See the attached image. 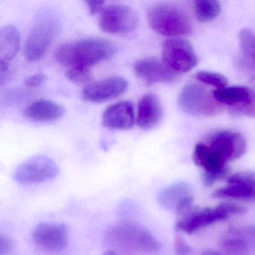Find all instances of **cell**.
<instances>
[{"instance_id": "5b68a950", "label": "cell", "mask_w": 255, "mask_h": 255, "mask_svg": "<svg viewBox=\"0 0 255 255\" xmlns=\"http://www.w3.org/2000/svg\"><path fill=\"white\" fill-rule=\"evenodd\" d=\"M246 212V208L232 203H222L216 207L192 209L177 222L176 226L180 231L192 234L231 216L243 214Z\"/></svg>"}, {"instance_id": "83f0119b", "label": "cell", "mask_w": 255, "mask_h": 255, "mask_svg": "<svg viewBox=\"0 0 255 255\" xmlns=\"http://www.w3.org/2000/svg\"><path fill=\"white\" fill-rule=\"evenodd\" d=\"M228 182H243L255 186V171H244L228 177Z\"/></svg>"}, {"instance_id": "9c48e42d", "label": "cell", "mask_w": 255, "mask_h": 255, "mask_svg": "<svg viewBox=\"0 0 255 255\" xmlns=\"http://www.w3.org/2000/svg\"><path fill=\"white\" fill-rule=\"evenodd\" d=\"M138 18L130 7L114 4L103 10L99 26L104 32L113 35H125L136 28Z\"/></svg>"}, {"instance_id": "e0dca14e", "label": "cell", "mask_w": 255, "mask_h": 255, "mask_svg": "<svg viewBox=\"0 0 255 255\" xmlns=\"http://www.w3.org/2000/svg\"><path fill=\"white\" fill-rule=\"evenodd\" d=\"M215 99L222 104L231 107L232 110L242 108L255 101V94L245 86H234L213 92Z\"/></svg>"}, {"instance_id": "52a82bcc", "label": "cell", "mask_w": 255, "mask_h": 255, "mask_svg": "<svg viewBox=\"0 0 255 255\" xmlns=\"http://www.w3.org/2000/svg\"><path fill=\"white\" fill-rule=\"evenodd\" d=\"M59 174L56 162L44 155L34 156L22 162L14 173V179L22 185H34L50 181Z\"/></svg>"}, {"instance_id": "d6a6232c", "label": "cell", "mask_w": 255, "mask_h": 255, "mask_svg": "<svg viewBox=\"0 0 255 255\" xmlns=\"http://www.w3.org/2000/svg\"><path fill=\"white\" fill-rule=\"evenodd\" d=\"M86 3L90 14L92 15H95L102 11L105 2L104 1H86Z\"/></svg>"}, {"instance_id": "8fae6325", "label": "cell", "mask_w": 255, "mask_h": 255, "mask_svg": "<svg viewBox=\"0 0 255 255\" xmlns=\"http://www.w3.org/2000/svg\"><path fill=\"white\" fill-rule=\"evenodd\" d=\"M32 239L41 250L47 253H61L68 247L69 229L65 224L43 222L35 227Z\"/></svg>"}, {"instance_id": "7a4b0ae2", "label": "cell", "mask_w": 255, "mask_h": 255, "mask_svg": "<svg viewBox=\"0 0 255 255\" xmlns=\"http://www.w3.org/2000/svg\"><path fill=\"white\" fill-rule=\"evenodd\" d=\"M59 29L60 20L56 12L50 8L39 11L25 43L24 55L27 61L35 62L42 59Z\"/></svg>"}, {"instance_id": "44dd1931", "label": "cell", "mask_w": 255, "mask_h": 255, "mask_svg": "<svg viewBox=\"0 0 255 255\" xmlns=\"http://www.w3.org/2000/svg\"><path fill=\"white\" fill-rule=\"evenodd\" d=\"M212 197L218 199L255 201V186L243 182H228V186L215 191Z\"/></svg>"}, {"instance_id": "6da1fadb", "label": "cell", "mask_w": 255, "mask_h": 255, "mask_svg": "<svg viewBox=\"0 0 255 255\" xmlns=\"http://www.w3.org/2000/svg\"><path fill=\"white\" fill-rule=\"evenodd\" d=\"M116 50V46L109 40L86 38L62 44L56 50L55 57L61 65L65 66L89 68L110 59Z\"/></svg>"}, {"instance_id": "30bf717a", "label": "cell", "mask_w": 255, "mask_h": 255, "mask_svg": "<svg viewBox=\"0 0 255 255\" xmlns=\"http://www.w3.org/2000/svg\"><path fill=\"white\" fill-rule=\"evenodd\" d=\"M192 159L197 166L204 169L203 182L206 186H212L229 172L228 163L205 142L195 146Z\"/></svg>"}, {"instance_id": "8992f818", "label": "cell", "mask_w": 255, "mask_h": 255, "mask_svg": "<svg viewBox=\"0 0 255 255\" xmlns=\"http://www.w3.org/2000/svg\"><path fill=\"white\" fill-rule=\"evenodd\" d=\"M182 112L193 116H212L220 114L223 105L215 99L205 88L198 84H188L183 88L177 98Z\"/></svg>"}, {"instance_id": "ba28073f", "label": "cell", "mask_w": 255, "mask_h": 255, "mask_svg": "<svg viewBox=\"0 0 255 255\" xmlns=\"http://www.w3.org/2000/svg\"><path fill=\"white\" fill-rule=\"evenodd\" d=\"M162 61L175 73H187L198 65L193 47L187 40L171 38L162 45Z\"/></svg>"}, {"instance_id": "ac0fdd59", "label": "cell", "mask_w": 255, "mask_h": 255, "mask_svg": "<svg viewBox=\"0 0 255 255\" xmlns=\"http://www.w3.org/2000/svg\"><path fill=\"white\" fill-rule=\"evenodd\" d=\"M65 109L60 104L47 100H38L29 104L24 115L31 120L38 122H51L61 119Z\"/></svg>"}, {"instance_id": "4316f807", "label": "cell", "mask_w": 255, "mask_h": 255, "mask_svg": "<svg viewBox=\"0 0 255 255\" xmlns=\"http://www.w3.org/2000/svg\"><path fill=\"white\" fill-rule=\"evenodd\" d=\"M230 234L232 237L243 239L248 245H255V225L232 228L230 230Z\"/></svg>"}, {"instance_id": "3957f363", "label": "cell", "mask_w": 255, "mask_h": 255, "mask_svg": "<svg viewBox=\"0 0 255 255\" xmlns=\"http://www.w3.org/2000/svg\"><path fill=\"white\" fill-rule=\"evenodd\" d=\"M147 21L159 35L172 38L192 35V22L185 11L173 4L160 2L149 8Z\"/></svg>"}, {"instance_id": "f546056e", "label": "cell", "mask_w": 255, "mask_h": 255, "mask_svg": "<svg viewBox=\"0 0 255 255\" xmlns=\"http://www.w3.org/2000/svg\"><path fill=\"white\" fill-rule=\"evenodd\" d=\"M14 250L12 240L6 236H0V255H11Z\"/></svg>"}, {"instance_id": "f1b7e54d", "label": "cell", "mask_w": 255, "mask_h": 255, "mask_svg": "<svg viewBox=\"0 0 255 255\" xmlns=\"http://www.w3.org/2000/svg\"><path fill=\"white\" fill-rule=\"evenodd\" d=\"M174 250L176 255H190L192 253V248L180 236H176L174 238Z\"/></svg>"}, {"instance_id": "603a6c76", "label": "cell", "mask_w": 255, "mask_h": 255, "mask_svg": "<svg viewBox=\"0 0 255 255\" xmlns=\"http://www.w3.org/2000/svg\"><path fill=\"white\" fill-rule=\"evenodd\" d=\"M239 41L245 58L255 67V34L251 29H242L239 34Z\"/></svg>"}, {"instance_id": "7402d4cb", "label": "cell", "mask_w": 255, "mask_h": 255, "mask_svg": "<svg viewBox=\"0 0 255 255\" xmlns=\"http://www.w3.org/2000/svg\"><path fill=\"white\" fill-rule=\"evenodd\" d=\"M194 8L197 20L201 23L215 20L222 11L220 2L216 0H197Z\"/></svg>"}, {"instance_id": "ffe728a7", "label": "cell", "mask_w": 255, "mask_h": 255, "mask_svg": "<svg viewBox=\"0 0 255 255\" xmlns=\"http://www.w3.org/2000/svg\"><path fill=\"white\" fill-rule=\"evenodd\" d=\"M20 38L14 26H5L0 30V62L9 63L20 48Z\"/></svg>"}, {"instance_id": "d6986e66", "label": "cell", "mask_w": 255, "mask_h": 255, "mask_svg": "<svg viewBox=\"0 0 255 255\" xmlns=\"http://www.w3.org/2000/svg\"><path fill=\"white\" fill-rule=\"evenodd\" d=\"M189 196H192L190 186L185 182H177L159 194L158 203L165 210L176 211L180 204Z\"/></svg>"}, {"instance_id": "7c38bea8", "label": "cell", "mask_w": 255, "mask_h": 255, "mask_svg": "<svg viewBox=\"0 0 255 255\" xmlns=\"http://www.w3.org/2000/svg\"><path fill=\"white\" fill-rule=\"evenodd\" d=\"M205 143L227 163L241 157L247 150L244 137L235 131H217L211 134Z\"/></svg>"}, {"instance_id": "1f68e13d", "label": "cell", "mask_w": 255, "mask_h": 255, "mask_svg": "<svg viewBox=\"0 0 255 255\" xmlns=\"http://www.w3.org/2000/svg\"><path fill=\"white\" fill-rule=\"evenodd\" d=\"M233 113L248 117L255 118V101L246 107L232 110Z\"/></svg>"}, {"instance_id": "9a60e30c", "label": "cell", "mask_w": 255, "mask_h": 255, "mask_svg": "<svg viewBox=\"0 0 255 255\" xmlns=\"http://www.w3.org/2000/svg\"><path fill=\"white\" fill-rule=\"evenodd\" d=\"M103 125L113 130H125L132 128L135 122L133 104L121 101L107 107L103 114Z\"/></svg>"}, {"instance_id": "e575fe53", "label": "cell", "mask_w": 255, "mask_h": 255, "mask_svg": "<svg viewBox=\"0 0 255 255\" xmlns=\"http://www.w3.org/2000/svg\"><path fill=\"white\" fill-rule=\"evenodd\" d=\"M102 255H119V254L116 253V252L113 250L107 251L105 253L103 254Z\"/></svg>"}, {"instance_id": "2e32d148", "label": "cell", "mask_w": 255, "mask_h": 255, "mask_svg": "<svg viewBox=\"0 0 255 255\" xmlns=\"http://www.w3.org/2000/svg\"><path fill=\"white\" fill-rule=\"evenodd\" d=\"M162 118V105L157 96L152 94L144 95L138 102V127L143 130H150L160 123Z\"/></svg>"}, {"instance_id": "d4e9b609", "label": "cell", "mask_w": 255, "mask_h": 255, "mask_svg": "<svg viewBox=\"0 0 255 255\" xmlns=\"http://www.w3.org/2000/svg\"><path fill=\"white\" fill-rule=\"evenodd\" d=\"M196 79L207 86L216 88V90L225 89L228 85V80L225 76L210 71H199L196 74Z\"/></svg>"}, {"instance_id": "836d02e7", "label": "cell", "mask_w": 255, "mask_h": 255, "mask_svg": "<svg viewBox=\"0 0 255 255\" xmlns=\"http://www.w3.org/2000/svg\"><path fill=\"white\" fill-rule=\"evenodd\" d=\"M201 255H222L219 252H216V251L213 250V249H207V250L204 251Z\"/></svg>"}, {"instance_id": "4dcf8cb0", "label": "cell", "mask_w": 255, "mask_h": 255, "mask_svg": "<svg viewBox=\"0 0 255 255\" xmlns=\"http://www.w3.org/2000/svg\"><path fill=\"white\" fill-rule=\"evenodd\" d=\"M47 77L44 74H38L31 76L25 81V86L29 88L38 87L45 83Z\"/></svg>"}, {"instance_id": "cb8c5ba5", "label": "cell", "mask_w": 255, "mask_h": 255, "mask_svg": "<svg viewBox=\"0 0 255 255\" xmlns=\"http://www.w3.org/2000/svg\"><path fill=\"white\" fill-rule=\"evenodd\" d=\"M222 250L225 255H247L248 246L245 240L238 237H231L222 242Z\"/></svg>"}, {"instance_id": "5bb4252c", "label": "cell", "mask_w": 255, "mask_h": 255, "mask_svg": "<svg viewBox=\"0 0 255 255\" xmlns=\"http://www.w3.org/2000/svg\"><path fill=\"white\" fill-rule=\"evenodd\" d=\"M134 71L144 83H173L177 79V73L173 71L163 61L155 58H146L135 62Z\"/></svg>"}, {"instance_id": "4fadbf2b", "label": "cell", "mask_w": 255, "mask_h": 255, "mask_svg": "<svg viewBox=\"0 0 255 255\" xmlns=\"http://www.w3.org/2000/svg\"><path fill=\"white\" fill-rule=\"evenodd\" d=\"M128 83L123 77H112L89 83L82 92L85 101L101 103L120 96L126 92Z\"/></svg>"}, {"instance_id": "484cf974", "label": "cell", "mask_w": 255, "mask_h": 255, "mask_svg": "<svg viewBox=\"0 0 255 255\" xmlns=\"http://www.w3.org/2000/svg\"><path fill=\"white\" fill-rule=\"evenodd\" d=\"M67 77L74 84L81 85L92 82L93 76L89 68H71L67 73Z\"/></svg>"}, {"instance_id": "277c9868", "label": "cell", "mask_w": 255, "mask_h": 255, "mask_svg": "<svg viewBox=\"0 0 255 255\" xmlns=\"http://www.w3.org/2000/svg\"><path fill=\"white\" fill-rule=\"evenodd\" d=\"M112 243L136 252L157 253L160 250L159 242L153 234L141 225L132 222H122L113 226L108 232Z\"/></svg>"}]
</instances>
